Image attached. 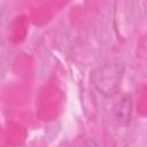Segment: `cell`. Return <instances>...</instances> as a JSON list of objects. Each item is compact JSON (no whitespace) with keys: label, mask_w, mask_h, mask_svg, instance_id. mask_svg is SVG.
Returning a JSON list of instances; mask_svg holds the SVG:
<instances>
[{"label":"cell","mask_w":147,"mask_h":147,"mask_svg":"<svg viewBox=\"0 0 147 147\" xmlns=\"http://www.w3.org/2000/svg\"><path fill=\"white\" fill-rule=\"evenodd\" d=\"M124 74V64L119 60L106 62L91 72V84L106 98L117 94Z\"/></svg>","instance_id":"obj_1"},{"label":"cell","mask_w":147,"mask_h":147,"mask_svg":"<svg viewBox=\"0 0 147 147\" xmlns=\"http://www.w3.org/2000/svg\"><path fill=\"white\" fill-rule=\"evenodd\" d=\"M132 114V98L130 94L123 95L114 106L113 115L116 123L121 126H126L130 123Z\"/></svg>","instance_id":"obj_2"},{"label":"cell","mask_w":147,"mask_h":147,"mask_svg":"<svg viewBox=\"0 0 147 147\" xmlns=\"http://www.w3.org/2000/svg\"><path fill=\"white\" fill-rule=\"evenodd\" d=\"M76 147H99V145L93 139H86V140L82 141L80 144H78Z\"/></svg>","instance_id":"obj_3"}]
</instances>
